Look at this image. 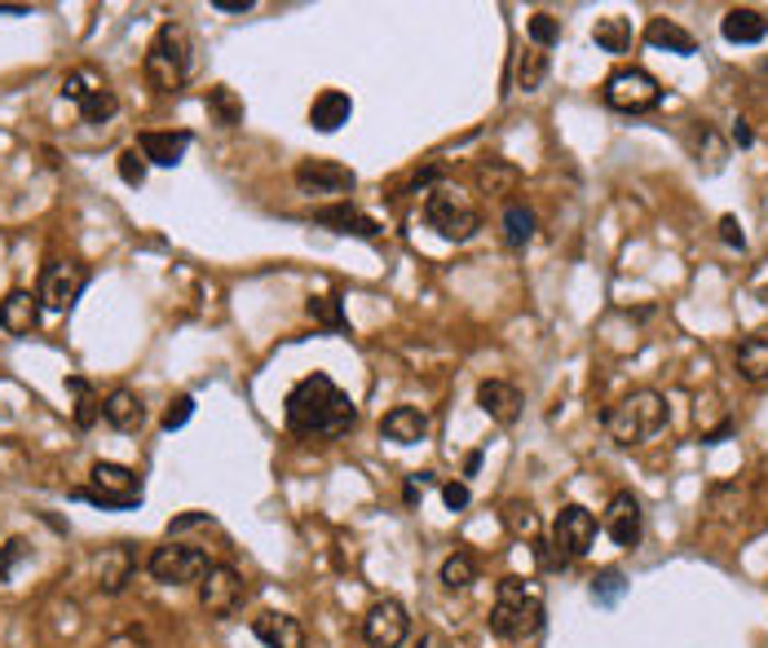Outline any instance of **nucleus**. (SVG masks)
<instances>
[{
  "label": "nucleus",
  "mask_w": 768,
  "mask_h": 648,
  "mask_svg": "<svg viewBox=\"0 0 768 648\" xmlns=\"http://www.w3.org/2000/svg\"><path fill=\"white\" fill-rule=\"evenodd\" d=\"M283 419H287V433L292 437H305V442H332V437H345L354 424H358V406L350 393H341L323 371L305 375L301 384H292L287 402H283Z\"/></svg>",
  "instance_id": "nucleus-1"
},
{
  "label": "nucleus",
  "mask_w": 768,
  "mask_h": 648,
  "mask_svg": "<svg viewBox=\"0 0 768 648\" xmlns=\"http://www.w3.org/2000/svg\"><path fill=\"white\" fill-rule=\"evenodd\" d=\"M544 627V591L526 578H504L491 605V631L499 640H530Z\"/></svg>",
  "instance_id": "nucleus-2"
},
{
  "label": "nucleus",
  "mask_w": 768,
  "mask_h": 648,
  "mask_svg": "<svg viewBox=\"0 0 768 648\" xmlns=\"http://www.w3.org/2000/svg\"><path fill=\"white\" fill-rule=\"evenodd\" d=\"M667 428V397L654 388H636L623 402H614L605 411V433L618 446H645Z\"/></svg>",
  "instance_id": "nucleus-3"
},
{
  "label": "nucleus",
  "mask_w": 768,
  "mask_h": 648,
  "mask_svg": "<svg viewBox=\"0 0 768 648\" xmlns=\"http://www.w3.org/2000/svg\"><path fill=\"white\" fill-rule=\"evenodd\" d=\"M424 225H428L437 239H446V243H468V239L482 230V212H477V203H473L464 190H455V185H433V190L424 194Z\"/></svg>",
  "instance_id": "nucleus-4"
},
{
  "label": "nucleus",
  "mask_w": 768,
  "mask_h": 648,
  "mask_svg": "<svg viewBox=\"0 0 768 648\" xmlns=\"http://www.w3.org/2000/svg\"><path fill=\"white\" fill-rule=\"evenodd\" d=\"M191 75V36L178 22H164L146 49V80L155 93H178Z\"/></svg>",
  "instance_id": "nucleus-5"
},
{
  "label": "nucleus",
  "mask_w": 768,
  "mask_h": 648,
  "mask_svg": "<svg viewBox=\"0 0 768 648\" xmlns=\"http://www.w3.org/2000/svg\"><path fill=\"white\" fill-rule=\"evenodd\" d=\"M596 543V516L583 507V503H566L553 520V538H548V551H544V565L548 569H566L583 560Z\"/></svg>",
  "instance_id": "nucleus-6"
},
{
  "label": "nucleus",
  "mask_w": 768,
  "mask_h": 648,
  "mask_svg": "<svg viewBox=\"0 0 768 648\" xmlns=\"http://www.w3.org/2000/svg\"><path fill=\"white\" fill-rule=\"evenodd\" d=\"M62 98L80 111L84 124H107V120L120 111L115 89L107 84V75H102L98 67H71L67 80H62Z\"/></svg>",
  "instance_id": "nucleus-7"
},
{
  "label": "nucleus",
  "mask_w": 768,
  "mask_h": 648,
  "mask_svg": "<svg viewBox=\"0 0 768 648\" xmlns=\"http://www.w3.org/2000/svg\"><path fill=\"white\" fill-rule=\"evenodd\" d=\"M600 98H605L609 111L645 115V111H654V107L663 102V84H658L649 71H640V67H618V71L605 80Z\"/></svg>",
  "instance_id": "nucleus-8"
},
{
  "label": "nucleus",
  "mask_w": 768,
  "mask_h": 648,
  "mask_svg": "<svg viewBox=\"0 0 768 648\" xmlns=\"http://www.w3.org/2000/svg\"><path fill=\"white\" fill-rule=\"evenodd\" d=\"M151 578L164 583V587H182V583H199L208 574V556L199 547H186V543H164L151 551L146 560Z\"/></svg>",
  "instance_id": "nucleus-9"
},
{
  "label": "nucleus",
  "mask_w": 768,
  "mask_h": 648,
  "mask_svg": "<svg viewBox=\"0 0 768 648\" xmlns=\"http://www.w3.org/2000/svg\"><path fill=\"white\" fill-rule=\"evenodd\" d=\"M84 283H89L84 265H75V261H53V265H44V279H40V292H36V296H40L44 310L62 314V310H71V305L80 301Z\"/></svg>",
  "instance_id": "nucleus-10"
},
{
  "label": "nucleus",
  "mask_w": 768,
  "mask_h": 648,
  "mask_svg": "<svg viewBox=\"0 0 768 648\" xmlns=\"http://www.w3.org/2000/svg\"><path fill=\"white\" fill-rule=\"evenodd\" d=\"M89 477H93V489L80 494L89 503H102V507H133V503H142L138 477L129 468H120V464H93Z\"/></svg>",
  "instance_id": "nucleus-11"
},
{
  "label": "nucleus",
  "mask_w": 768,
  "mask_h": 648,
  "mask_svg": "<svg viewBox=\"0 0 768 648\" xmlns=\"http://www.w3.org/2000/svg\"><path fill=\"white\" fill-rule=\"evenodd\" d=\"M296 185L310 199H336V194H350L358 185V176L336 160H305L296 168Z\"/></svg>",
  "instance_id": "nucleus-12"
},
{
  "label": "nucleus",
  "mask_w": 768,
  "mask_h": 648,
  "mask_svg": "<svg viewBox=\"0 0 768 648\" xmlns=\"http://www.w3.org/2000/svg\"><path fill=\"white\" fill-rule=\"evenodd\" d=\"M243 600V578L230 565H208V574L199 578V605L212 618H230Z\"/></svg>",
  "instance_id": "nucleus-13"
},
{
  "label": "nucleus",
  "mask_w": 768,
  "mask_h": 648,
  "mask_svg": "<svg viewBox=\"0 0 768 648\" xmlns=\"http://www.w3.org/2000/svg\"><path fill=\"white\" fill-rule=\"evenodd\" d=\"M406 631H411V618H406V609L397 605V600H376L372 609H367V618H363V640L372 648H402L406 645Z\"/></svg>",
  "instance_id": "nucleus-14"
},
{
  "label": "nucleus",
  "mask_w": 768,
  "mask_h": 648,
  "mask_svg": "<svg viewBox=\"0 0 768 648\" xmlns=\"http://www.w3.org/2000/svg\"><path fill=\"white\" fill-rule=\"evenodd\" d=\"M605 534L618 543V547H636L640 534H645V512H640V498L636 494H614L609 507H605Z\"/></svg>",
  "instance_id": "nucleus-15"
},
{
  "label": "nucleus",
  "mask_w": 768,
  "mask_h": 648,
  "mask_svg": "<svg viewBox=\"0 0 768 648\" xmlns=\"http://www.w3.org/2000/svg\"><path fill=\"white\" fill-rule=\"evenodd\" d=\"M477 406H482V415L491 419V424H517V415H522V393L508 384V379H482L477 384Z\"/></svg>",
  "instance_id": "nucleus-16"
},
{
  "label": "nucleus",
  "mask_w": 768,
  "mask_h": 648,
  "mask_svg": "<svg viewBox=\"0 0 768 648\" xmlns=\"http://www.w3.org/2000/svg\"><path fill=\"white\" fill-rule=\"evenodd\" d=\"M314 221H319L323 230H332V234H345V239H381V225H376L367 212H358L354 203H332V207H319V212H314Z\"/></svg>",
  "instance_id": "nucleus-17"
},
{
  "label": "nucleus",
  "mask_w": 768,
  "mask_h": 648,
  "mask_svg": "<svg viewBox=\"0 0 768 648\" xmlns=\"http://www.w3.org/2000/svg\"><path fill=\"white\" fill-rule=\"evenodd\" d=\"M133 574H138V551H133L129 543H115V547H107V551L98 556V587H102L107 596L124 591V587L133 583Z\"/></svg>",
  "instance_id": "nucleus-18"
},
{
  "label": "nucleus",
  "mask_w": 768,
  "mask_h": 648,
  "mask_svg": "<svg viewBox=\"0 0 768 648\" xmlns=\"http://www.w3.org/2000/svg\"><path fill=\"white\" fill-rule=\"evenodd\" d=\"M40 323V296H31L27 287H13L0 301V331L4 335H31Z\"/></svg>",
  "instance_id": "nucleus-19"
},
{
  "label": "nucleus",
  "mask_w": 768,
  "mask_h": 648,
  "mask_svg": "<svg viewBox=\"0 0 768 648\" xmlns=\"http://www.w3.org/2000/svg\"><path fill=\"white\" fill-rule=\"evenodd\" d=\"M381 433L397 446H415V442L428 437V415L420 406H393L381 419Z\"/></svg>",
  "instance_id": "nucleus-20"
},
{
  "label": "nucleus",
  "mask_w": 768,
  "mask_h": 648,
  "mask_svg": "<svg viewBox=\"0 0 768 648\" xmlns=\"http://www.w3.org/2000/svg\"><path fill=\"white\" fill-rule=\"evenodd\" d=\"M102 419H107L115 433H133V428H142V419H146L142 397H138L133 388H111V393L102 397Z\"/></svg>",
  "instance_id": "nucleus-21"
},
{
  "label": "nucleus",
  "mask_w": 768,
  "mask_h": 648,
  "mask_svg": "<svg viewBox=\"0 0 768 648\" xmlns=\"http://www.w3.org/2000/svg\"><path fill=\"white\" fill-rule=\"evenodd\" d=\"M138 151H142V160L146 163H160V168H178L182 163V155L191 151V133H142L138 138Z\"/></svg>",
  "instance_id": "nucleus-22"
},
{
  "label": "nucleus",
  "mask_w": 768,
  "mask_h": 648,
  "mask_svg": "<svg viewBox=\"0 0 768 648\" xmlns=\"http://www.w3.org/2000/svg\"><path fill=\"white\" fill-rule=\"evenodd\" d=\"M252 631L265 648H305V627L292 614H261Z\"/></svg>",
  "instance_id": "nucleus-23"
},
{
  "label": "nucleus",
  "mask_w": 768,
  "mask_h": 648,
  "mask_svg": "<svg viewBox=\"0 0 768 648\" xmlns=\"http://www.w3.org/2000/svg\"><path fill=\"white\" fill-rule=\"evenodd\" d=\"M350 115H354V102H350V93H341V89H323V93L314 98V107H310V124H314L319 133L345 129Z\"/></svg>",
  "instance_id": "nucleus-24"
},
{
  "label": "nucleus",
  "mask_w": 768,
  "mask_h": 648,
  "mask_svg": "<svg viewBox=\"0 0 768 648\" xmlns=\"http://www.w3.org/2000/svg\"><path fill=\"white\" fill-rule=\"evenodd\" d=\"M720 36L729 44H760L768 36V18L760 9H729L720 22Z\"/></svg>",
  "instance_id": "nucleus-25"
},
{
  "label": "nucleus",
  "mask_w": 768,
  "mask_h": 648,
  "mask_svg": "<svg viewBox=\"0 0 768 648\" xmlns=\"http://www.w3.org/2000/svg\"><path fill=\"white\" fill-rule=\"evenodd\" d=\"M645 44L667 49V53H680V58L698 53V40H694L680 22H671V18H649V27H645Z\"/></svg>",
  "instance_id": "nucleus-26"
},
{
  "label": "nucleus",
  "mask_w": 768,
  "mask_h": 648,
  "mask_svg": "<svg viewBox=\"0 0 768 648\" xmlns=\"http://www.w3.org/2000/svg\"><path fill=\"white\" fill-rule=\"evenodd\" d=\"M734 362H738V375H742L747 384H765L768 379V340L765 335H747V340L738 344Z\"/></svg>",
  "instance_id": "nucleus-27"
},
{
  "label": "nucleus",
  "mask_w": 768,
  "mask_h": 648,
  "mask_svg": "<svg viewBox=\"0 0 768 648\" xmlns=\"http://www.w3.org/2000/svg\"><path fill=\"white\" fill-rule=\"evenodd\" d=\"M517 181H522V172L513 168L508 160H482L477 163V190L482 194H513L517 190Z\"/></svg>",
  "instance_id": "nucleus-28"
},
{
  "label": "nucleus",
  "mask_w": 768,
  "mask_h": 648,
  "mask_svg": "<svg viewBox=\"0 0 768 648\" xmlns=\"http://www.w3.org/2000/svg\"><path fill=\"white\" fill-rule=\"evenodd\" d=\"M203 107H208L212 124H221V129H239V124H243V102H239L234 89H225V84H212V89L203 93Z\"/></svg>",
  "instance_id": "nucleus-29"
},
{
  "label": "nucleus",
  "mask_w": 768,
  "mask_h": 648,
  "mask_svg": "<svg viewBox=\"0 0 768 648\" xmlns=\"http://www.w3.org/2000/svg\"><path fill=\"white\" fill-rule=\"evenodd\" d=\"M592 40H596V49H605V53H627V49H631V22H627V18H618V13L596 18Z\"/></svg>",
  "instance_id": "nucleus-30"
},
{
  "label": "nucleus",
  "mask_w": 768,
  "mask_h": 648,
  "mask_svg": "<svg viewBox=\"0 0 768 648\" xmlns=\"http://www.w3.org/2000/svg\"><path fill=\"white\" fill-rule=\"evenodd\" d=\"M473 583H477V556L464 551V547H455V551L442 560V587H446V591H464V587H473Z\"/></svg>",
  "instance_id": "nucleus-31"
},
{
  "label": "nucleus",
  "mask_w": 768,
  "mask_h": 648,
  "mask_svg": "<svg viewBox=\"0 0 768 648\" xmlns=\"http://www.w3.org/2000/svg\"><path fill=\"white\" fill-rule=\"evenodd\" d=\"M530 239H535V212H530L526 203H508V207H504V243H508L513 252H522Z\"/></svg>",
  "instance_id": "nucleus-32"
},
{
  "label": "nucleus",
  "mask_w": 768,
  "mask_h": 648,
  "mask_svg": "<svg viewBox=\"0 0 768 648\" xmlns=\"http://www.w3.org/2000/svg\"><path fill=\"white\" fill-rule=\"evenodd\" d=\"M544 75H548V53L530 44V49L522 53V62H517V84H522L526 93H535V89L544 84Z\"/></svg>",
  "instance_id": "nucleus-33"
},
{
  "label": "nucleus",
  "mask_w": 768,
  "mask_h": 648,
  "mask_svg": "<svg viewBox=\"0 0 768 648\" xmlns=\"http://www.w3.org/2000/svg\"><path fill=\"white\" fill-rule=\"evenodd\" d=\"M305 314L314 318V326H327V331H350L345 314H341V301L336 296H310L305 301Z\"/></svg>",
  "instance_id": "nucleus-34"
},
{
  "label": "nucleus",
  "mask_w": 768,
  "mask_h": 648,
  "mask_svg": "<svg viewBox=\"0 0 768 648\" xmlns=\"http://www.w3.org/2000/svg\"><path fill=\"white\" fill-rule=\"evenodd\" d=\"M67 388H71V393L80 397V402H75V424H80V428H93V419L102 415V402L93 397V388H89V379H80V375H71V379H67Z\"/></svg>",
  "instance_id": "nucleus-35"
},
{
  "label": "nucleus",
  "mask_w": 768,
  "mask_h": 648,
  "mask_svg": "<svg viewBox=\"0 0 768 648\" xmlns=\"http://www.w3.org/2000/svg\"><path fill=\"white\" fill-rule=\"evenodd\" d=\"M504 525L517 534V538H539V516L530 503H508L504 507Z\"/></svg>",
  "instance_id": "nucleus-36"
},
{
  "label": "nucleus",
  "mask_w": 768,
  "mask_h": 648,
  "mask_svg": "<svg viewBox=\"0 0 768 648\" xmlns=\"http://www.w3.org/2000/svg\"><path fill=\"white\" fill-rule=\"evenodd\" d=\"M623 591H627V583H623L618 569H600V574L592 578V600H596V605H618Z\"/></svg>",
  "instance_id": "nucleus-37"
},
{
  "label": "nucleus",
  "mask_w": 768,
  "mask_h": 648,
  "mask_svg": "<svg viewBox=\"0 0 768 648\" xmlns=\"http://www.w3.org/2000/svg\"><path fill=\"white\" fill-rule=\"evenodd\" d=\"M526 31H530V44H535V49H553V44L562 40V27H557L553 13H535Z\"/></svg>",
  "instance_id": "nucleus-38"
},
{
  "label": "nucleus",
  "mask_w": 768,
  "mask_h": 648,
  "mask_svg": "<svg viewBox=\"0 0 768 648\" xmlns=\"http://www.w3.org/2000/svg\"><path fill=\"white\" fill-rule=\"evenodd\" d=\"M115 168H120V181H124V185H142V181H146V160H142V151H124V155L115 160Z\"/></svg>",
  "instance_id": "nucleus-39"
},
{
  "label": "nucleus",
  "mask_w": 768,
  "mask_h": 648,
  "mask_svg": "<svg viewBox=\"0 0 768 648\" xmlns=\"http://www.w3.org/2000/svg\"><path fill=\"white\" fill-rule=\"evenodd\" d=\"M191 415H194V397H191V393H182V397H173V406L164 411V419H160V424H164L169 433H178V428H182Z\"/></svg>",
  "instance_id": "nucleus-40"
},
{
  "label": "nucleus",
  "mask_w": 768,
  "mask_h": 648,
  "mask_svg": "<svg viewBox=\"0 0 768 648\" xmlns=\"http://www.w3.org/2000/svg\"><path fill=\"white\" fill-rule=\"evenodd\" d=\"M442 498H446V507H451V512H464L473 494H468V486H464V482H446V486H442Z\"/></svg>",
  "instance_id": "nucleus-41"
},
{
  "label": "nucleus",
  "mask_w": 768,
  "mask_h": 648,
  "mask_svg": "<svg viewBox=\"0 0 768 648\" xmlns=\"http://www.w3.org/2000/svg\"><path fill=\"white\" fill-rule=\"evenodd\" d=\"M720 239L729 243V247H747V234H742V225H738V216H720Z\"/></svg>",
  "instance_id": "nucleus-42"
},
{
  "label": "nucleus",
  "mask_w": 768,
  "mask_h": 648,
  "mask_svg": "<svg viewBox=\"0 0 768 648\" xmlns=\"http://www.w3.org/2000/svg\"><path fill=\"white\" fill-rule=\"evenodd\" d=\"M221 13H247L252 9V0H212Z\"/></svg>",
  "instance_id": "nucleus-43"
},
{
  "label": "nucleus",
  "mask_w": 768,
  "mask_h": 648,
  "mask_svg": "<svg viewBox=\"0 0 768 648\" xmlns=\"http://www.w3.org/2000/svg\"><path fill=\"white\" fill-rule=\"evenodd\" d=\"M415 648H459V645H451L446 636H437V631H428V636H424V640H420V645H415Z\"/></svg>",
  "instance_id": "nucleus-44"
},
{
  "label": "nucleus",
  "mask_w": 768,
  "mask_h": 648,
  "mask_svg": "<svg viewBox=\"0 0 768 648\" xmlns=\"http://www.w3.org/2000/svg\"><path fill=\"white\" fill-rule=\"evenodd\" d=\"M734 142H738V146H751V129H747L742 120H738V129H734Z\"/></svg>",
  "instance_id": "nucleus-45"
},
{
  "label": "nucleus",
  "mask_w": 768,
  "mask_h": 648,
  "mask_svg": "<svg viewBox=\"0 0 768 648\" xmlns=\"http://www.w3.org/2000/svg\"><path fill=\"white\" fill-rule=\"evenodd\" d=\"M0 13H27V4H0Z\"/></svg>",
  "instance_id": "nucleus-46"
}]
</instances>
